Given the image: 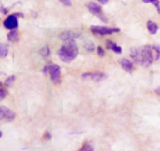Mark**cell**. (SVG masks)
<instances>
[{
	"instance_id": "18",
	"label": "cell",
	"mask_w": 160,
	"mask_h": 151,
	"mask_svg": "<svg viewBox=\"0 0 160 151\" xmlns=\"http://www.w3.org/2000/svg\"><path fill=\"white\" fill-rule=\"evenodd\" d=\"M78 151H94V147L90 143H85Z\"/></svg>"
},
{
	"instance_id": "5",
	"label": "cell",
	"mask_w": 160,
	"mask_h": 151,
	"mask_svg": "<svg viewBox=\"0 0 160 151\" xmlns=\"http://www.w3.org/2000/svg\"><path fill=\"white\" fill-rule=\"evenodd\" d=\"M48 73L50 75L52 81L54 84H60L62 81V78H61V68L59 65L57 64L48 65Z\"/></svg>"
},
{
	"instance_id": "10",
	"label": "cell",
	"mask_w": 160,
	"mask_h": 151,
	"mask_svg": "<svg viewBox=\"0 0 160 151\" xmlns=\"http://www.w3.org/2000/svg\"><path fill=\"white\" fill-rule=\"evenodd\" d=\"M120 64L121 65L122 68L125 70V71L128 72V73L131 74L134 70V64L131 62L130 60L127 59V58H123L120 60Z\"/></svg>"
},
{
	"instance_id": "19",
	"label": "cell",
	"mask_w": 160,
	"mask_h": 151,
	"mask_svg": "<svg viewBox=\"0 0 160 151\" xmlns=\"http://www.w3.org/2000/svg\"><path fill=\"white\" fill-rule=\"evenodd\" d=\"M7 95V91L3 88L2 83H1V89H0V98H1V100H2Z\"/></svg>"
},
{
	"instance_id": "12",
	"label": "cell",
	"mask_w": 160,
	"mask_h": 151,
	"mask_svg": "<svg viewBox=\"0 0 160 151\" xmlns=\"http://www.w3.org/2000/svg\"><path fill=\"white\" fill-rule=\"evenodd\" d=\"M147 28H148V32L152 34H156V32H157L158 30H159L158 25L156 24L155 22L152 21V20H148V21L147 22Z\"/></svg>"
},
{
	"instance_id": "22",
	"label": "cell",
	"mask_w": 160,
	"mask_h": 151,
	"mask_svg": "<svg viewBox=\"0 0 160 151\" xmlns=\"http://www.w3.org/2000/svg\"><path fill=\"white\" fill-rule=\"evenodd\" d=\"M97 53H98V55L100 56H105V51L101 46H98L97 48Z\"/></svg>"
},
{
	"instance_id": "29",
	"label": "cell",
	"mask_w": 160,
	"mask_h": 151,
	"mask_svg": "<svg viewBox=\"0 0 160 151\" xmlns=\"http://www.w3.org/2000/svg\"><path fill=\"white\" fill-rule=\"evenodd\" d=\"M157 11H158V13H159L160 14V7L157 8Z\"/></svg>"
},
{
	"instance_id": "11",
	"label": "cell",
	"mask_w": 160,
	"mask_h": 151,
	"mask_svg": "<svg viewBox=\"0 0 160 151\" xmlns=\"http://www.w3.org/2000/svg\"><path fill=\"white\" fill-rule=\"evenodd\" d=\"M106 48L108 49L112 50L113 52H115L116 53H122V48L119 45H117V44L116 42H112L111 40H107L106 41Z\"/></svg>"
},
{
	"instance_id": "6",
	"label": "cell",
	"mask_w": 160,
	"mask_h": 151,
	"mask_svg": "<svg viewBox=\"0 0 160 151\" xmlns=\"http://www.w3.org/2000/svg\"><path fill=\"white\" fill-rule=\"evenodd\" d=\"M16 114L6 107L2 106L0 107V120L3 122H9L15 119Z\"/></svg>"
},
{
	"instance_id": "3",
	"label": "cell",
	"mask_w": 160,
	"mask_h": 151,
	"mask_svg": "<svg viewBox=\"0 0 160 151\" xmlns=\"http://www.w3.org/2000/svg\"><path fill=\"white\" fill-rule=\"evenodd\" d=\"M90 29L93 34L100 36L109 35V34L119 32L120 31V28H110V27L98 26V25H92L91 26Z\"/></svg>"
},
{
	"instance_id": "27",
	"label": "cell",
	"mask_w": 160,
	"mask_h": 151,
	"mask_svg": "<svg viewBox=\"0 0 160 151\" xmlns=\"http://www.w3.org/2000/svg\"><path fill=\"white\" fill-rule=\"evenodd\" d=\"M15 15L17 16V17H23V15L22 13H16Z\"/></svg>"
},
{
	"instance_id": "7",
	"label": "cell",
	"mask_w": 160,
	"mask_h": 151,
	"mask_svg": "<svg viewBox=\"0 0 160 151\" xmlns=\"http://www.w3.org/2000/svg\"><path fill=\"white\" fill-rule=\"evenodd\" d=\"M107 75L104 72H88L84 73L81 76L83 79H90L95 81H101L106 78Z\"/></svg>"
},
{
	"instance_id": "24",
	"label": "cell",
	"mask_w": 160,
	"mask_h": 151,
	"mask_svg": "<svg viewBox=\"0 0 160 151\" xmlns=\"http://www.w3.org/2000/svg\"><path fill=\"white\" fill-rule=\"evenodd\" d=\"M52 138L51 136V133H49L48 132H46V133L44 134V139H46V140H50Z\"/></svg>"
},
{
	"instance_id": "15",
	"label": "cell",
	"mask_w": 160,
	"mask_h": 151,
	"mask_svg": "<svg viewBox=\"0 0 160 151\" xmlns=\"http://www.w3.org/2000/svg\"><path fill=\"white\" fill-rule=\"evenodd\" d=\"M84 48L88 53H92V52L95 51V44L92 42V41H87V42H84Z\"/></svg>"
},
{
	"instance_id": "20",
	"label": "cell",
	"mask_w": 160,
	"mask_h": 151,
	"mask_svg": "<svg viewBox=\"0 0 160 151\" xmlns=\"http://www.w3.org/2000/svg\"><path fill=\"white\" fill-rule=\"evenodd\" d=\"M142 2H144L145 3H152L156 8L160 7L159 0H142Z\"/></svg>"
},
{
	"instance_id": "16",
	"label": "cell",
	"mask_w": 160,
	"mask_h": 151,
	"mask_svg": "<svg viewBox=\"0 0 160 151\" xmlns=\"http://www.w3.org/2000/svg\"><path fill=\"white\" fill-rule=\"evenodd\" d=\"M15 80H16L15 75H10V76L8 77L4 82L5 87H6V88L12 87V86H13L14 82H15Z\"/></svg>"
},
{
	"instance_id": "21",
	"label": "cell",
	"mask_w": 160,
	"mask_h": 151,
	"mask_svg": "<svg viewBox=\"0 0 160 151\" xmlns=\"http://www.w3.org/2000/svg\"><path fill=\"white\" fill-rule=\"evenodd\" d=\"M152 49L154 50L155 52L157 54V59L160 56V45H153Z\"/></svg>"
},
{
	"instance_id": "14",
	"label": "cell",
	"mask_w": 160,
	"mask_h": 151,
	"mask_svg": "<svg viewBox=\"0 0 160 151\" xmlns=\"http://www.w3.org/2000/svg\"><path fill=\"white\" fill-rule=\"evenodd\" d=\"M8 53H9V46H8V45L5 43H1V45H0V57H6Z\"/></svg>"
},
{
	"instance_id": "8",
	"label": "cell",
	"mask_w": 160,
	"mask_h": 151,
	"mask_svg": "<svg viewBox=\"0 0 160 151\" xmlns=\"http://www.w3.org/2000/svg\"><path fill=\"white\" fill-rule=\"evenodd\" d=\"M3 25L6 29L10 30V31L17 29V27H18V17L15 14L9 15L4 20Z\"/></svg>"
},
{
	"instance_id": "2",
	"label": "cell",
	"mask_w": 160,
	"mask_h": 151,
	"mask_svg": "<svg viewBox=\"0 0 160 151\" xmlns=\"http://www.w3.org/2000/svg\"><path fill=\"white\" fill-rule=\"evenodd\" d=\"M78 53L79 49L75 41H69L61 46L59 51V57L62 62L70 63L76 59Z\"/></svg>"
},
{
	"instance_id": "26",
	"label": "cell",
	"mask_w": 160,
	"mask_h": 151,
	"mask_svg": "<svg viewBox=\"0 0 160 151\" xmlns=\"http://www.w3.org/2000/svg\"><path fill=\"white\" fill-rule=\"evenodd\" d=\"M98 2H99L100 3H102V4L103 5H106V4H108L109 2V0H98Z\"/></svg>"
},
{
	"instance_id": "4",
	"label": "cell",
	"mask_w": 160,
	"mask_h": 151,
	"mask_svg": "<svg viewBox=\"0 0 160 151\" xmlns=\"http://www.w3.org/2000/svg\"><path fill=\"white\" fill-rule=\"evenodd\" d=\"M88 9L90 11L91 13H92L93 15H95V17H98L99 20H101L103 22H107V18L105 16L104 13L102 12V9L101 6H99L97 3H94V2H90V3H87L86 4Z\"/></svg>"
},
{
	"instance_id": "17",
	"label": "cell",
	"mask_w": 160,
	"mask_h": 151,
	"mask_svg": "<svg viewBox=\"0 0 160 151\" xmlns=\"http://www.w3.org/2000/svg\"><path fill=\"white\" fill-rule=\"evenodd\" d=\"M40 54L42 57L44 58H48L50 56V49L48 46H44L40 50Z\"/></svg>"
},
{
	"instance_id": "25",
	"label": "cell",
	"mask_w": 160,
	"mask_h": 151,
	"mask_svg": "<svg viewBox=\"0 0 160 151\" xmlns=\"http://www.w3.org/2000/svg\"><path fill=\"white\" fill-rule=\"evenodd\" d=\"M1 13L2 14H4V15H6V14L8 13V9L6 8H5L3 6H1Z\"/></svg>"
},
{
	"instance_id": "28",
	"label": "cell",
	"mask_w": 160,
	"mask_h": 151,
	"mask_svg": "<svg viewBox=\"0 0 160 151\" xmlns=\"http://www.w3.org/2000/svg\"><path fill=\"white\" fill-rule=\"evenodd\" d=\"M155 92H156V94H159V95H160V86H159V87H158L157 89L155 90Z\"/></svg>"
},
{
	"instance_id": "13",
	"label": "cell",
	"mask_w": 160,
	"mask_h": 151,
	"mask_svg": "<svg viewBox=\"0 0 160 151\" xmlns=\"http://www.w3.org/2000/svg\"><path fill=\"white\" fill-rule=\"evenodd\" d=\"M7 39L9 42H17L19 40V33L17 29L12 30L7 34Z\"/></svg>"
},
{
	"instance_id": "9",
	"label": "cell",
	"mask_w": 160,
	"mask_h": 151,
	"mask_svg": "<svg viewBox=\"0 0 160 151\" xmlns=\"http://www.w3.org/2000/svg\"><path fill=\"white\" fill-rule=\"evenodd\" d=\"M80 34L76 31H71V30H67L63 31L59 34V38L63 42H69V41H73L75 39L78 38Z\"/></svg>"
},
{
	"instance_id": "1",
	"label": "cell",
	"mask_w": 160,
	"mask_h": 151,
	"mask_svg": "<svg viewBox=\"0 0 160 151\" xmlns=\"http://www.w3.org/2000/svg\"><path fill=\"white\" fill-rule=\"evenodd\" d=\"M152 50V47L148 45L142 48H131L130 49V55L134 62L144 67H148L154 61Z\"/></svg>"
},
{
	"instance_id": "23",
	"label": "cell",
	"mask_w": 160,
	"mask_h": 151,
	"mask_svg": "<svg viewBox=\"0 0 160 151\" xmlns=\"http://www.w3.org/2000/svg\"><path fill=\"white\" fill-rule=\"evenodd\" d=\"M59 1H60V3H62V4L67 6H70L72 5L71 0H59Z\"/></svg>"
}]
</instances>
